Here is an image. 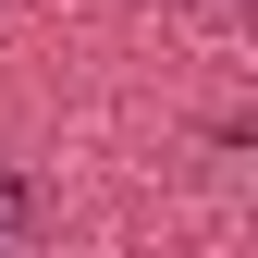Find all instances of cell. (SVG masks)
Segmentation results:
<instances>
[{
  "label": "cell",
  "instance_id": "obj_1",
  "mask_svg": "<svg viewBox=\"0 0 258 258\" xmlns=\"http://www.w3.org/2000/svg\"><path fill=\"white\" fill-rule=\"evenodd\" d=\"M0 234H37V184L25 172H0Z\"/></svg>",
  "mask_w": 258,
  "mask_h": 258
}]
</instances>
